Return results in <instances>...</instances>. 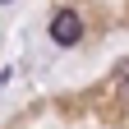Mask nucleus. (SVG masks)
<instances>
[{"mask_svg":"<svg viewBox=\"0 0 129 129\" xmlns=\"http://www.w3.org/2000/svg\"><path fill=\"white\" fill-rule=\"evenodd\" d=\"M51 37H55L60 46H74L78 37H83V23H78V14H74V9H60L55 19H51Z\"/></svg>","mask_w":129,"mask_h":129,"instance_id":"f257e3e1","label":"nucleus"},{"mask_svg":"<svg viewBox=\"0 0 129 129\" xmlns=\"http://www.w3.org/2000/svg\"><path fill=\"white\" fill-rule=\"evenodd\" d=\"M111 102H115V111H129V64L115 74V83H111Z\"/></svg>","mask_w":129,"mask_h":129,"instance_id":"f03ea898","label":"nucleus"}]
</instances>
